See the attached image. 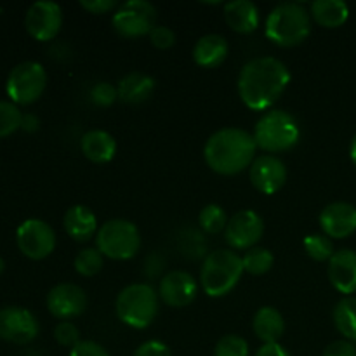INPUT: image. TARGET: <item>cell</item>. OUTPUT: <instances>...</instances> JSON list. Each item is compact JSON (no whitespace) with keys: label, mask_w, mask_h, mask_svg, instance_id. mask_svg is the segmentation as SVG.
<instances>
[{"label":"cell","mask_w":356,"mask_h":356,"mask_svg":"<svg viewBox=\"0 0 356 356\" xmlns=\"http://www.w3.org/2000/svg\"><path fill=\"white\" fill-rule=\"evenodd\" d=\"M291 72L284 61L271 56L254 58L242 66L236 82L242 103L252 111H268L291 83Z\"/></svg>","instance_id":"cell-1"},{"label":"cell","mask_w":356,"mask_h":356,"mask_svg":"<svg viewBox=\"0 0 356 356\" xmlns=\"http://www.w3.org/2000/svg\"><path fill=\"white\" fill-rule=\"evenodd\" d=\"M256 152L257 145L250 132L238 127H225L207 139L204 159L216 174L235 176L252 165Z\"/></svg>","instance_id":"cell-2"},{"label":"cell","mask_w":356,"mask_h":356,"mask_svg":"<svg viewBox=\"0 0 356 356\" xmlns=\"http://www.w3.org/2000/svg\"><path fill=\"white\" fill-rule=\"evenodd\" d=\"M312 14L301 2L278 3L264 21V33L278 47L301 45L312 33Z\"/></svg>","instance_id":"cell-3"},{"label":"cell","mask_w":356,"mask_h":356,"mask_svg":"<svg viewBox=\"0 0 356 356\" xmlns=\"http://www.w3.org/2000/svg\"><path fill=\"white\" fill-rule=\"evenodd\" d=\"M243 273L240 254L232 249L212 250L202 264L200 285L209 298H222L236 287Z\"/></svg>","instance_id":"cell-4"},{"label":"cell","mask_w":356,"mask_h":356,"mask_svg":"<svg viewBox=\"0 0 356 356\" xmlns=\"http://www.w3.org/2000/svg\"><path fill=\"white\" fill-rule=\"evenodd\" d=\"M252 136L257 149L275 155L294 148L301 138V129L298 120L287 111L268 110L257 120Z\"/></svg>","instance_id":"cell-5"},{"label":"cell","mask_w":356,"mask_h":356,"mask_svg":"<svg viewBox=\"0 0 356 356\" xmlns=\"http://www.w3.org/2000/svg\"><path fill=\"white\" fill-rule=\"evenodd\" d=\"M160 308V296L152 285L131 284L120 291L115 301L118 320L131 329H146L155 322Z\"/></svg>","instance_id":"cell-6"},{"label":"cell","mask_w":356,"mask_h":356,"mask_svg":"<svg viewBox=\"0 0 356 356\" xmlns=\"http://www.w3.org/2000/svg\"><path fill=\"white\" fill-rule=\"evenodd\" d=\"M141 247V235L134 222L127 219H110L96 233V249L111 261H129Z\"/></svg>","instance_id":"cell-7"},{"label":"cell","mask_w":356,"mask_h":356,"mask_svg":"<svg viewBox=\"0 0 356 356\" xmlns=\"http://www.w3.org/2000/svg\"><path fill=\"white\" fill-rule=\"evenodd\" d=\"M47 87V73L37 61H23L9 72L6 92L14 104L28 106L38 101Z\"/></svg>","instance_id":"cell-8"},{"label":"cell","mask_w":356,"mask_h":356,"mask_svg":"<svg viewBox=\"0 0 356 356\" xmlns=\"http://www.w3.org/2000/svg\"><path fill=\"white\" fill-rule=\"evenodd\" d=\"M156 7L146 0H127L113 13L111 24L125 38H138L152 33L156 26Z\"/></svg>","instance_id":"cell-9"},{"label":"cell","mask_w":356,"mask_h":356,"mask_svg":"<svg viewBox=\"0 0 356 356\" xmlns=\"http://www.w3.org/2000/svg\"><path fill=\"white\" fill-rule=\"evenodd\" d=\"M16 243L28 259L42 261L54 252L56 233L42 219H26L16 229Z\"/></svg>","instance_id":"cell-10"},{"label":"cell","mask_w":356,"mask_h":356,"mask_svg":"<svg viewBox=\"0 0 356 356\" xmlns=\"http://www.w3.org/2000/svg\"><path fill=\"white\" fill-rule=\"evenodd\" d=\"M63 26V9L51 0H40L28 7L24 28L38 42L54 40Z\"/></svg>","instance_id":"cell-11"},{"label":"cell","mask_w":356,"mask_h":356,"mask_svg":"<svg viewBox=\"0 0 356 356\" xmlns=\"http://www.w3.org/2000/svg\"><path fill=\"white\" fill-rule=\"evenodd\" d=\"M264 221L256 211H238L229 218L225 229V238L232 250H249L263 238Z\"/></svg>","instance_id":"cell-12"},{"label":"cell","mask_w":356,"mask_h":356,"mask_svg":"<svg viewBox=\"0 0 356 356\" xmlns=\"http://www.w3.org/2000/svg\"><path fill=\"white\" fill-rule=\"evenodd\" d=\"M40 332L35 315L19 306H6L0 309V339L13 344H28Z\"/></svg>","instance_id":"cell-13"},{"label":"cell","mask_w":356,"mask_h":356,"mask_svg":"<svg viewBox=\"0 0 356 356\" xmlns=\"http://www.w3.org/2000/svg\"><path fill=\"white\" fill-rule=\"evenodd\" d=\"M249 179L259 193L275 195L287 183V167L277 155L264 153L249 167Z\"/></svg>","instance_id":"cell-14"},{"label":"cell","mask_w":356,"mask_h":356,"mask_svg":"<svg viewBox=\"0 0 356 356\" xmlns=\"http://www.w3.org/2000/svg\"><path fill=\"white\" fill-rule=\"evenodd\" d=\"M198 282L193 275L183 270L169 271L160 280L159 296L160 301L165 302L170 308H186L197 299Z\"/></svg>","instance_id":"cell-15"},{"label":"cell","mask_w":356,"mask_h":356,"mask_svg":"<svg viewBox=\"0 0 356 356\" xmlns=\"http://www.w3.org/2000/svg\"><path fill=\"white\" fill-rule=\"evenodd\" d=\"M87 308V296L82 287L75 284H58L49 291L47 309L61 322L82 315Z\"/></svg>","instance_id":"cell-16"},{"label":"cell","mask_w":356,"mask_h":356,"mask_svg":"<svg viewBox=\"0 0 356 356\" xmlns=\"http://www.w3.org/2000/svg\"><path fill=\"white\" fill-rule=\"evenodd\" d=\"M318 222L329 238H348L356 232V207L350 202H332L322 209Z\"/></svg>","instance_id":"cell-17"},{"label":"cell","mask_w":356,"mask_h":356,"mask_svg":"<svg viewBox=\"0 0 356 356\" xmlns=\"http://www.w3.org/2000/svg\"><path fill=\"white\" fill-rule=\"evenodd\" d=\"M329 280L337 292L348 298L356 292V250H336L329 261Z\"/></svg>","instance_id":"cell-18"},{"label":"cell","mask_w":356,"mask_h":356,"mask_svg":"<svg viewBox=\"0 0 356 356\" xmlns=\"http://www.w3.org/2000/svg\"><path fill=\"white\" fill-rule=\"evenodd\" d=\"M66 233L72 236L75 242H89L99 229L97 225V218L94 214L92 209L87 205L76 204L72 205L68 211L65 212V219H63Z\"/></svg>","instance_id":"cell-19"},{"label":"cell","mask_w":356,"mask_h":356,"mask_svg":"<svg viewBox=\"0 0 356 356\" xmlns=\"http://www.w3.org/2000/svg\"><path fill=\"white\" fill-rule=\"evenodd\" d=\"M225 19L233 31L242 35L254 33L259 28V9L250 0H233L225 3Z\"/></svg>","instance_id":"cell-20"},{"label":"cell","mask_w":356,"mask_h":356,"mask_svg":"<svg viewBox=\"0 0 356 356\" xmlns=\"http://www.w3.org/2000/svg\"><path fill=\"white\" fill-rule=\"evenodd\" d=\"M229 52L228 40L222 35L207 33L197 40L193 47V61L202 68H218L226 61Z\"/></svg>","instance_id":"cell-21"},{"label":"cell","mask_w":356,"mask_h":356,"mask_svg":"<svg viewBox=\"0 0 356 356\" xmlns=\"http://www.w3.org/2000/svg\"><path fill=\"white\" fill-rule=\"evenodd\" d=\"M83 156L94 163H108L117 155V141L113 136L101 129H92L82 136L80 141Z\"/></svg>","instance_id":"cell-22"},{"label":"cell","mask_w":356,"mask_h":356,"mask_svg":"<svg viewBox=\"0 0 356 356\" xmlns=\"http://www.w3.org/2000/svg\"><path fill=\"white\" fill-rule=\"evenodd\" d=\"M153 90H155V79L143 72L127 73L117 83L118 99L129 104L145 103L152 97Z\"/></svg>","instance_id":"cell-23"},{"label":"cell","mask_w":356,"mask_h":356,"mask_svg":"<svg viewBox=\"0 0 356 356\" xmlns=\"http://www.w3.org/2000/svg\"><path fill=\"white\" fill-rule=\"evenodd\" d=\"M252 330L263 344L278 343L285 332V320L282 313L273 306H263L252 318Z\"/></svg>","instance_id":"cell-24"},{"label":"cell","mask_w":356,"mask_h":356,"mask_svg":"<svg viewBox=\"0 0 356 356\" xmlns=\"http://www.w3.org/2000/svg\"><path fill=\"white\" fill-rule=\"evenodd\" d=\"M312 19L322 28H339L350 17V7L343 0H315L309 6Z\"/></svg>","instance_id":"cell-25"},{"label":"cell","mask_w":356,"mask_h":356,"mask_svg":"<svg viewBox=\"0 0 356 356\" xmlns=\"http://www.w3.org/2000/svg\"><path fill=\"white\" fill-rule=\"evenodd\" d=\"M337 332L350 343L356 344V296L343 298L332 312Z\"/></svg>","instance_id":"cell-26"},{"label":"cell","mask_w":356,"mask_h":356,"mask_svg":"<svg viewBox=\"0 0 356 356\" xmlns=\"http://www.w3.org/2000/svg\"><path fill=\"white\" fill-rule=\"evenodd\" d=\"M242 261L245 273L252 275V277H261V275H266L268 271L273 268L275 256L270 249H264V247H252V249L243 252Z\"/></svg>","instance_id":"cell-27"},{"label":"cell","mask_w":356,"mask_h":356,"mask_svg":"<svg viewBox=\"0 0 356 356\" xmlns=\"http://www.w3.org/2000/svg\"><path fill=\"white\" fill-rule=\"evenodd\" d=\"M228 216H226L225 209L218 204H209L198 214V225H200L202 232L207 235H218L222 229H226L228 225Z\"/></svg>","instance_id":"cell-28"},{"label":"cell","mask_w":356,"mask_h":356,"mask_svg":"<svg viewBox=\"0 0 356 356\" xmlns=\"http://www.w3.org/2000/svg\"><path fill=\"white\" fill-rule=\"evenodd\" d=\"M302 245H305L306 254L318 263H329L330 257L336 254L332 238H329L323 233H312L302 240Z\"/></svg>","instance_id":"cell-29"},{"label":"cell","mask_w":356,"mask_h":356,"mask_svg":"<svg viewBox=\"0 0 356 356\" xmlns=\"http://www.w3.org/2000/svg\"><path fill=\"white\" fill-rule=\"evenodd\" d=\"M75 271L80 277H96L104 264V256L96 249V247H87L82 249L75 257Z\"/></svg>","instance_id":"cell-30"},{"label":"cell","mask_w":356,"mask_h":356,"mask_svg":"<svg viewBox=\"0 0 356 356\" xmlns=\"http://www.w3.org/2000/svg\"><path fill=\"white\" fill-rule=\"evenodd\" d=\"M23 113L13 101H0V139L14 134L21 129Z\"/></svg>","instance_id":"cell-31"},{"label":"cell","mask_w":356,"mask_h":356,"mask_svg":"<svg viewBox=\"0 0 356 356\" xmlns=\"http://www.w3.org/2000/svg\"><path fill=\"white\" fill-rule=\"evenodd\" d=\"M249 343L242 336L228 334L214 348V356H249Z\"/></svg>","instance_id":"cell-32"},{"label":"cell","mask_w":356,"mask_h":356,"mask_svg":"<svg viewBox=\"0 0 356 356\" xmlns=\"http://www.w3.org/2000/svg\"><path fill=\"white\" fill-rule=\"evenodd\" d=\"M54 339L59 346L65 348H75L76 344L80 343V332L76 329L75 323H72L70 320H65V322H59L58 325L54 327Z\"/></svg>","instance_id":"cell-33"},{"label":"cell","mask_w":356,"mask_h":356,"mask_svg":"<svg viewBox=\"0 0 356 356\" xmlns=\"http://www.w3.org/2000/svg\"><path fill=\"white\" fill-rule=\"evenodd\" d=\"M90 101H92L96 106L101 108H108L118 99V92L117 87L111 86L110 82H97L96 86H92L90 89Z\"/></svg>","instance_id":"cell-34"},{"label":"cell","mask_w":356,"mask_h":356,"mask_svg":"<svg viewBox=\"0 0 356 356\" xmlns=\"http://www.w3.org/2000/svg\"><path fill=\"white\" fill-rule=\"evenodd\" d=\"M148 37L153 47L162 49V51L170 49L174 44H176V33H174V30L169 26H163V24H156Z\"/></svg>","instance_id":"cell-35"},{"label":"cell","mask_w":356,"mask_h":356,"mask_svg":"<svg viewBox=\"0 0 356 356\" xmlns=\"http://www.w3.org/2000/svg\"><path fill=\"white\" fill-rule=\"evenodd\" d=\"M70 356H110V353L96 341H80L75 348L70 350Z\"/></svg>","instance_id":"cell-36"},{"label":"cell","mask_w":356,"mask_h":356,"mask_svg":"<svg viewBox=\"0 0 356 356\" xmlns=\"http://www.w3.org/2000/svg\"><path fill=\"white\" fill-rule=\"evenodd\" d=\"M132 356H172V353H170L169 346L165 343L153 339L143 343Z\"/></svg>","instance_id":"cell-37"},{"label":"cell","mask_w":356,"mask_h":356,"mask_svg":"<svg viewBox=\"0 0 356 356\" xmlns=\"http://www.w3.org/2000/svg\"><path fill=\"white\" fill-rule=\"evenodd\" d=\"M80 7L90 14H106L118 9L115 0H80Z\"/></svg>","instance_id":"cell-38"},{"label":"cell","mask_w":356,"mask_h":356,"mask_svg":"<svg viewBox=\"0 0 356 356\" xmlns=\"http://www.w3.org/2000/svg\"><path fill=\"white\" fill-rule=\"evenodd\" d=\"M322 356H356V344L346 339L334 341L323 350Z\"/></svg>","instance_id":"cell-39"},{"label":"cell","mask_w":356,"mask_h":356,"mask_svg":"<svg viewBox=\"0 0 356 356\" xmlns=\"http://www.w3.org/2000/svg\"><path fill=\"white\" fill-rule=\"evenodd\" d=\"M256 356H291L289 351L285 350L282 344L271 343V344H263V346L257 350Z\"/></svg>","instance_id":"cell-40"},{"label":"cell","mask_w":356,"mask_h":356,"mask_svg":"<svg viewBox=\"0 0 356 356\" xmlns=\"http://www.w3.org/2000/svg\"><path fill=\"white\" fill-rule=\"evenodd\" d=\"M38 127H40V120H38L37 115L33 113L23 115V120H21V129H23V131L35 132Z\"/></svg>","instance_id":"cell-41"},{"label":"cell","mask_w":356,"mask_h":356,"mask_svg":"<svg viewBox=\"0 0 356 356\" xmlns=\"http://www.w3.org/2000/svg\"><path fill=\"white\" fill-rule=\"evenodd\" d=\"M350 159H351V162H353V165L356 167V134H355V138L351 139V145H350Z\"/></svg>","instance_id":"cell-42"},{"label":"cell","mask_w":356,"mask_h":356,"mask_svg":"<svg viewBox=\"0 0 356 356\" xmlns=\"http://www.w3.org/2000/svg\"><path fill=\"white\" fill-rule=\"evenodd\" d=\"M3 270H6V261H3L2 257H0V275L3 273Z\"/></svg>","instance_id":"cell-43"}]
</instances>
